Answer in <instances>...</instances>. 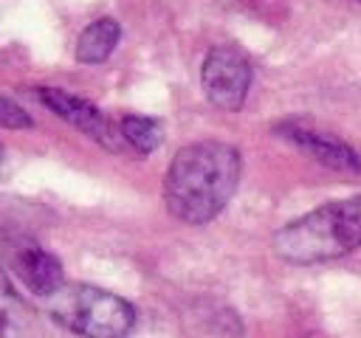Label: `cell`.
Returning <instances> with one entry per match:
<instances>
[{"label":"cell","mask_w":361,"mask_h":338,"mask_svg":"<svg viewBox=\"0 0 361 338\" xmlns=\"http://www.w3.org/2000/svg\"><path fill=\"white\" fill-rule=\"evenodd\" d=\"M282 138L293 141L296 146H302L305 152H310L319 163L330 166V169H338V172H350V175H358L361 172V158L353 146H347L344 141H338L336 135L330 132H319L313 127H302V124H282Z\"/></svg>","instance_id":"7"},{"label":"cell","mask_w":361,"mask_h":338,"mask_svg":"<svg viewBox=\"0 0 361 338\" xmlns=\"http://www.w3.org/2000/svg\"><path fill=\"white\" fill-rule=\"evenodd\" d=\"M200 84L214 107L226 113H237L251 87V62L245 59L243 51L231 45H217L203 59Z\"/></svg>","instance_id":"4"},{"label":"cell","mask_w":361,"mask_h":338,"mask_svg":"<svg viewBox=\"0 0 361 338\" xmlns=\"http://www.w3.org/2000/svg\"><path fill=\"white\" fill-rule=\"evenodd\" d=\"M0 166H3V149H0Z\"/></svg>","instance_id":"11"},{"label":"cell","mask_w":361,"mask_h":338,"mask_svg":"<svg viewBox=\"0 0 361 338\" xmlns=\"http://www.w3.org/2000/svg\"><path fill=\"white\" fill-rule=\"evenodd\" d=\"M358 245H361V194L350 200L324 203L316 211L282 225L271 239L274 254L293 265L336 259Z\"/></svg>","instance_id":"2"},{"label":"cell","mask_w":361,"mask_h":338,"mask_svg":"<svg viewBox=\"0 0 361 338\" xmlns=\"http://www.w3.org/2000/svg\"><path fill=\"white\" fill-rule=\"evenodd\" d=\"M8 265L11 273L34 293L48 299L54 290H59L62 282V265L54 254H48L45 248H39L31 239H17L8 251Z\"/></svg>","instance_id":"6"},{"label":"cell","mask_w":361,"mask_h":338,"mask_svg":"<svg viewBox=\"0 0 361 338\" xmlns=\"http://www.w3.org/2000/svg\"><path fill=\"white\" fill-rule=\"evenodd\" d=\"M0 127H8V130H23V127H31V115L14 104L11 99L0 96Z\"/></svg>","instance_id":"10"},{"label":"cell","mask_w":361,"mask_h":338,"mask_svg":"<svg viewBox=\"0 0 361 338\" xmlns=\"http://www.w3.org/2000/svg\"><path fill=\"white\" fill-rule=\"evenodd\" d=\"M48 313L82 338H121L135 324V307L93 284H62L45 299Z\"/></svg>","instance_id":"3"},{"label":"cell","mask_w":361,"mask_h":338,"mask_svg":"<svg viewBox=\"0 0 361 338\" xmlns=\"http://www.w3.org/2000/svg\"><path fill=\"white\" fill-rule=\"evenodd\" d=\"M118 135L141 155H149L161 146V127L158 121L147 118V115H127L118 124Z\"/></svg>","instance_id":"9"},{"label":"cell","mask_w":361,"mask_h":338,"mask_svg":"<svg viewBox=\"0 0 361 338\" xmlns=\"http://www.w3.org/2000/svg\"><path fill=\"white\" fill-rule=\"evenodd\" d=\"M39 101L45 107H51L62 121L73 124L76 130H82L85 135H90L93 141H99L102 146L107 149H118V135L116 130L110 127V121L85 99L68 93V90H59V87H39L37 90Z\"/></svg>","instance_id":"5"},{"label":"cell","mask_w":361,"mask_h":338,"mask_svg":"<svg viewBox=\"0 0 361 338\" xmlns=\"http://www.w3.org/2000/svg\"><path fill=\"white\" fill-rule=\"evenodd\" d=\"M243 172L240 152L223 141H195L175 152L166 177L164 200L172 217L203 225L214 220L237 192Z\"/></svg>","instance_id":"1"},{"label":"cell","mask_w":361,"mask_h":338,"mask_svg":"<svg viewBox=\"0 0 361 338\" xmlns=\"http://www.w3.org/2000/svg\"><path fill=\"white\" fill-rule=\"evenodd\" d=\"M121 37V28L113 17H99L96 23H90L82 34H79V42H76V59L85 62V65H96V62H104L116 42Z\"/></svg>","instance_id":"8"}]
</instances>
